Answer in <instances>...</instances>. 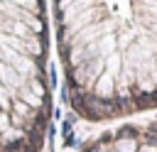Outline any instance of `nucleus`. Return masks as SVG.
<instances>
[{
	"mask_svg": "<svg viewBox=\"0 0 157 152\" xmlns=\"http://www.w3.org/2000/svg\"><path fill=\"white\" fill-rule=\"evenodd\" d=\"M71 108L91 123L157 110V0H52Z\"/></svg>",
	"mask_w": 157,
	"mask_h": 152,
	"instance_id": "f257e3e1",
	"label": "nucleus"
},
{
	"mask_svg": "<svg viewBox=\"0 0 157 152\" xmlns=\"http://www.w3.org/2000/svg\"><path fill=\"white\" fill-rule=\"evenodd\" d=\"M49 127L47 0H0V152H44Z\"/></svg>",
	"mask_w": 157,
	"mask_h": 152,
	"instance_id": "f03ea898",
	"label": "nucleus"
},
{
	"mask_svg": "<svg viewBox=\"0 0 157 152\" xmlns=\"http://www.w3.org/2000/svg\"><path fill=\"white\" fill-rule=\"evenodd\" d=\"M78 152H157V118L110 127L86 142Z\"/></svg>",
	"mask_w": 157,
	"mask_h": 152,
	"instance_id": "7ed1b4c3",
	"label": "nucleus"
}]
</instances>
